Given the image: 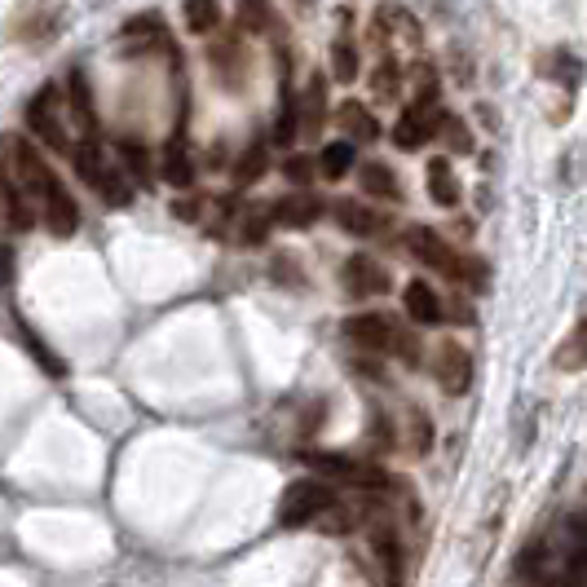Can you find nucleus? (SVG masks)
Segmentation results:
<instances>
[{
  "instance_id": "nucleus-1",
  "label": "nucleus",
  "mask_w": 587,
  "mask_h": 587,
  "mask_svg": "<svg viewBox=\"0 0 587 587\" xmlns=\"http://www.w3.org/2000/svg\"><path fill=\"white\" fill-rule=\"evenodd\" d=\"M336 486L328 477H306V481H291L283 490V503H278V525L297 530V525H310L328 512H336Z\"/></svg>"
},
{
  "instance_id": "nucleus-2",
  "label": "nucleus",
  "mask_w": 587,
  "mask_h": 587,
  "mask_svg": "<svg viewBox=\"0 0 587 587\" xmlns=\"http://www.w3.org/2000/svg\"><path fill=\"white\" fill-rule=\"evenodd\" d=\"M301 459H306L310 473H319L328 481H345V486H363V490H380L389 481L376 464H358V459H350L341 451H306Z\"/></svg>"
},
{
  "instance_id": "nucleus-3",
  "label": "nucleus",
  "mask_w": 587,
  "mask_h": 587,
  "mask_svg": "<svg viewBox=\"0 0 587 587\" xmlns=\"http://www.w3.org/2000/svg\"><path fill=\"white\" fill-rule=\"evenodd\" d=\"M438 124H442V107H438V89L429 85L411 111H402V120L394 124V146L398 151H420L429 137H438Z\"/></svg>"
},
{
  "instance_id": "nucleus-4",
  "label": "nucleus",
  "mask_w": 587,
  "mask_h": 587,
  "mask_svg": "<svg viewBox=\"0 0 587 587\" xmlns=\"http://www.w3.org/2000/svg\"><path fill=\"white\" fill-rule=\"evenodd\" d=\"M63 98H58V85H45L32 102H27V129L45 142V146H54V151H63L67 146V133H63Z\"/></svg>"
},
{
  "instance_id": "nucleus-5",
  "label": "nucleus",
  "mask_w": 587,
  "mask_h": 587,
  "mask_svg": "<svg viewBox=\"0 0 587 587\" xmlns=\"http://www.w3.org/2000/svg\"><path fill=\"white\" fill-rule=\"evenodd\" d=\"M407 252H411L416 261H424V265L442 269L446 278H459V274H464V261H459V256L451 252V243H446L438 230H429V225L407 230Z\"/></svg>"
},
{
  "instance_id": "nucleus-6",
  "label": "nucleus",
  "mask_w": 587,
  "mask_h": 587,
  "mask_svg": "<svg viewBox=\"0 0 587 587\" xmlns=\"http://www.w3.org/2000/svg\"><path fill=\"white\" fill-rule=\"evenodd\" d=\"M433 380H438L451 398L468 394V385H473V358H468V350L455 345V341L438 345V354H433Z\"/></svg>"
},
{
  "instance_id": "nucleus-7",
  "label": "nucleus",
  "mask_w": 587,
  "mask_h": 587,
  "mask_svg": "<svg viewBox=\"0 0 587 587\" xmlns=\"http://www.w3.org/2000/svg\"><path fill=\"white\" fill-rule=\"evenodd\" d=\"M41 212H45V225H49L58 239L76 234V225H80V208H76V199L67 195V186H63L58 173H54V177L45 181V190H41Z\"/></svg>"
},
{
  "instance_id": "nucleus-8",
  "label": "nucleus",
  "mask_w": 587,
  "mask_h": 587,
  "mask_svg": "<svg viewBox=\"0 0 587 587\" xmlns=\"http://www.w3.org/2000/svg\"><path fill=\"white\" fill-rule=\"evenodd\" d=\"M345 287H350V297L367 301V297H380V291H389V274L380 269V261H372L367 252H358V256L345 261Z\"/></svg>"
},
{
  "instance_id": "nucleus-9",
  "label": "nucleus",
  "mask_w": 587,
  "mask_h": 587,
  "mask_svg": "<svg viewBox=\"0 0 587 587\" xmlns=\"http://www.w3.org/2000/svg\"><path fill=\"white\" fill-rule=\"evenodd\" d=\"M269 217L278 225H287V230H306V225H314L323 217V199L319 195H287V199H278L269 208Z\"/></svg>"
},
{
  "instance_id": "nucleus-10",
  "label": "nucleus",
  "mask_w": 587,
  "mask_h": 587,
  "mask_svg": "<svg viewBox=\"0 0 587 587\" xmlns=\"http://www.w3.org/2000/svg\"><path fill=\"white\" fill-rule=\"evenodd\" d=\"M345 336L358 345V350H394V328H389V319H380V314H354V319H345Z\"/></svg>"
},
{
  "instance_id": "nucleus-11",
  "label": "nucleus",
  "mask_w": 587,
  "mask_h": 587,
  "mask_svg": "<svg viewBox=\"0 0 587 587\" xmlns=\"http://www.w3.org/2000/svg\"><path fill=\"white\" fill-rule=\"evenodd\" d=\"M402 306H407V314H411L416 323H424V328L442 323V301H438V291H433L424 278H411V283L402 287Z\"/></svg>"
},
{
  "instance_id": "nucleus-12",
  "label": "nucleus",
  "mask_w": 587,
  "mask_h": 587,
  "mask_svg": "<svg viewBox=\"0 0 587 587\" xmlns=\"http://www.w3.org/2000/svg\"><path fill=\"white\" fill-rule=\"evenodd\" d=\"M212 71H217V80H221L225 89H239V85H243V76H247V54L239 49V41H225V45L212 49Z\"/></svg>"
},
{
  "instance_id": "nucleus-13",
  "label": "nucleus",
  "mask_w": 587,
  "mask_h": 587,
  "mask_svg": "<svg viewBox=\"0 0 587 587\" xmlns=\"http://www.w3.org/2000/svg\"><path fill=\"white\" fill-rule=\"evenodd\" d=\"M159 173H164V181H168V186H177V190H186V186L195 181V164H190V151H186V137H173V142L164 146V159H159Z\"/></svg>"
},
{
  "instance_id": "nucleus-14",
  "label": "nucleus",
  "mask_w": 587,
  "mask_h": 587,
  "mask_svg": "<svg viewBox=\"0 0 587 587\" xmlns=\"http://www.w3.org/2000/svg\"><path fill=\"white\" fill-rule=\"evenodd\" d=\"M336 221H341V230H350L354 239H367V234H376V230L385 225L380 212L367 208V203H358V199H341V203H336Z\"/></svg>"
},
{
  "instance_id": "nucleus-15",
  "label": "nucleus",
  "mask_w": 587,
  "mask_h": 587,
  "mask_svg": "<svg viewBox=\"0 0 587 587\" xmlns=\"http://www.w3.org/2000/svg\"><path fill=\"white\" fill-rule=\"evenodd\" d=\"M424 177H429V195H433L438 208H455L459 203V177L451 173V159H429Z\"/></svg>"
},
{
  "instance_id": "nucleus-16",
  "label": "nucleus",
  "mask_w": 587,
  "mask_h": 587,
  "mask_svg": "<svg viewBox=\"0 0 587 587\" xmlns=\"http://www.w3.org/2000/svg\"><path fill=\"white\" fill-rule=\"evenodd\" d=\"M93 190L111 203V208H124V203H133V181L124 177V168H107L102 164V173L93 177Z\"/></svg>"
},
{
  "instance_id": "nucleus-17",
  "label": "nucleus",
  "mask_w": 587,
  "mask_h": 587,
  "mask_svg": "<svg viewBox=\"0 0 587 587\" xmlns=\"http://www.w3.org/2000/svg\"><path fill=\"white\" fill-rule=\"evenodd\" d=\"M181 19H186V27H190L195 36H208V32L221 27V0H186V5H181Z\"/></svg>"
},
{
  "instance_id": "nucleus-18",
  "label": "nucleus",
  "mask_w": 587,
  "mask_h": 587,
  "mask_svg": "<svg viewBox=\"0 0 587 587\" xmlns=\"http://www.w3.org/2000/svg\"><path fill=\"white\" fill-rule=\"evenodd\" d=\"M358 181H363V190H367V195L398 199V177H394V168H389V164H380V159H367V164L358 168Z\"/></svg>"
},
{
  "instance_id": "nucleus-19",
  "label": "nucleus",
  "mask_w": 587,
  "mask_h": 587,
  "mask_svg": "<svg viewBox=\"0 0 587 587\" xmlns=\"http://www.w3.org/2000/svg\"><path fill=\"white\" fill-rule=\"evenodd\" d=\"M341 124H345V133H354L358 142H376V137H380V120H376L363 102H345V107H341Z\"/></svg>"
},
{
  "instance_id": "nucleus-20",
  "label": "nucleus",
  "mask_w": 587,
  "mask_h": 587,
  "mask_svg": "<svg viewBox=\"0 0 587 587\" xmlns=\"http://www.w3.org/2000/svg\"><path fill=\"white\" fill-rule=\"evenodd\" d=\"M583 354H587V323L578 319L565 336V345L556 350V372H583Z\"/></svg>"
},
{
  "instance_id": "nucleus-21",
  "label": "nucleus",
  "mask_w": 587,
  "mask_h": 587,
  "mask_svg": "<svg viewBox=\"0 0 587 587\" xmlns=\"http://www.w3.org/2000/svg\"><path fill=\"white\" fill-rule=\"evenodd\" d=\"M71 107H76V115H80L85 133H89V137H98V111H93V93H89L85 71H71Z\"/></svg>"
},
{
  "instance_id": "nucleus-22",
  "label": "nucleus",
  "mask_w": 587,
  "mask_h": 587,
  "mask_svg": "<svg viewBox=\"0 0 587 587\" xmlns=\"http://www.w3.org/2000/svg\"><path fill=\"white\" fill-rule=\"evenodd\" d=\"M319 168H323L328 181H341L354 168V142H328L323 155H319Z\"/></svg>"
},
{
  "instance_id": "nucleus-23",
  "label": "nucleus",
  "mask_w": 587,
  "mask_h": 587,
  "mask_svg": "<svg viewBox=\"0 0 587 587\" xmlns=\"http://www.w3.org/2000/svg\"><path fill=\"white\" fill-rule=\"evenodd\" d=\"M265 164H269V151H265L261 142H256V146H247V151H243V159L234 164V181H239V186L261 181V177H265Z\"/></svg>"
},
{
  "instance_id": "nucleus-24",
  "label": "nucleus",
  "mask_w": 587,
  "mask_h": 587,
  "mask_svg": "<svg viewBox=\"0 0 587 587\" xmlns=\"http://www.w3.org/2000/svg\"><path fill=\"white\" fill-rule=\"evenodd\" d=\"M297 98H291V93H283V107H278V120H274V142L278 146H291V142H297V133H301V124H297Z\"/></svg>"
},
{
  "instance_id": "nucleus-25",
  "label": "nucleus",
  "mask_w": 587,
  "mask_h": 587,
  "mask_svg": "<svg viewBox=\"0 0 587 587\" xmlns=\"http://www.w3.org/2000/svg\"><path fill=\"white\" fill-rule=\"evenodd\" d=\"M438 137L455 151V155H468L473 151V137H468V124L459 120V115H442V124H438Z\"/></svg>"
},
{
  "instance_id": "nucleus-26",
  "label": "nucleus",
  "mask_w": 587,
  "mask_h": 587,
  "mask_svg": "<svg viewBox=\"0 0 587 587\" xmlns=\"http://www.w3.org/2000/svg\"><path fill=\"white\" fill-rule=\"evenodd\" d=\"M376 552H380V561L389 565V583H398L402 578V543L394 539V530L385 525V530H376Z\"/></svg>"
},
{
  "instance_id": "nucleus-27",
  "label": "nucleus",
  "mask_w": 587,
  "mask_h": 587,
  "mask_svg": "<svg viewBox=\"0 0 587 587\" xmlns=\"http://www.w3.org/2000/svg\"><path fill=\"white\" fill-rule=\"evenodd\" d=\"M332 76L341 85H354L358 80V54H354V45H345V41L332 45Z\"/></svg>"
},
{
  "instance_id": "nucleus-28",
  "label": "nucleus",
  "mask_w": 587,
  "mask_h": 587,
  "mask_svg": "<svg viewBox=\"0 0 587 587\" xmlns=\"http://www.w3.org/2000/svg\"><path fill=\"white\" fill-rule=\"evenodd\" d=\"M76 173H80V181H89V186H93V177L102 173V151H98V137H85V142L76 146Z\"/></svg>"
},
{
  "instance_id": "nucleus-29",
  "label": "nucleus",
  "mask_w": 587,
  "mask_h": 587,
  "mask_svg": "<svg viewBox=\"0 0 587 587\" xmlns=\"http://www.w3.org/2000/svg\"><path fill=\"white\" fill-rule=\"evenodd\" d=\"M269 208H252L243 221H239V239L247 243V247H256V243H265V230H269Z\"/></svg>"
},
{
  "instance_id": "nucleus-30",
  "label": "nucleus",
  "mask_w": 587,
  "mask_h": 587,
  "mask_svg": "<svg viewBox=\"0 0 587 587\" xmlns=\"http://www.w3.org/2000/svg\"><path fill=\"white\" fill-rule=\"evenodd\" d=\"M239 27H243V32H265V27H274L265 0H243V5H239Z\"/></svg>"
},
{
  "instance_id": "nucleus-31",
  "label": "nucleus",
  "mask_w": 587,
  "mask_h": 587,
  "mask_svg": "<svg viewBox=\"0 0 587 587\" xmlns=\"http://www.w3.org/2000/svg\"><path fill=\"white\" fill-rule=\"evenodd\" d=\"M19 328H23V341H27V350H32V354H36V358H41V367H45V372H49V376H63V372H67V367H63V363H58V358H54V354H49V350H45V341H41V336H36V332H27V323H19Z\"/></svg>"
},
{
  "instance_id": "nucleus-32",
  "label": "nucleus",
  "mask_w": 587,
  "mask_h": 587,
  "mask_svg": "<svg viewBox=\"0 0 587 587\" xmlns=\"http://www.w3.org/2000/svg\"><path fill=\"white\" fill-rule=\"evenodd\" d=\"M323 124V80H310V93H306V129L314 133Z\"/></svg>"
},
{
  "instance_id": "nucleus-33",
  "label": "nucleus",
  "mask_w": 587,
  "mask_h": 587,
  "mask_svg": "<svg viewBox=\"0 0 587 587\" xmlns=\"http://www.w3.org/2000/svg\"><path fill=\"white\" fill-rule=\"evenodd\" d=\"M283 173H287V177H291V181H297V186H306V181H310V177H314V164H310V159H306V155H291V159H287V168H283Z\"/></svg>"
},
{
  "instance_id": "nucleus-34",
  "label": "nucleus",
  "mask_w": 587,
  "mask_h": 587,
  "mask_svg": "<svg viewBox=\"0 0 587 587\" xmlns=\"http://www.w3.org/2000/svg\"><path fill=\"white\" fill-rule=\"evenodd\" d=\"M120 155H124V164H129V168L146 181V151H142V146H133V142H124V146H120Z\"/></svg>"
},
{
  "instance_id": "nucleus-35",
  "label": "nucleus",
  "mask_w": 587,
  "mask_h": 587,
  "mask_svg": "<svg viewBox=\"0 0 587 587\" xmlns=\"http://www.w3.org/2000/svg\"><path fill=\"white\" fill-rule=\"evenodd\" d=\"M10 278H14V252L0 247V283H10Z\"/></svg>"
}]
</instances>
